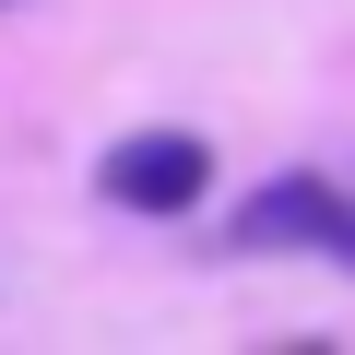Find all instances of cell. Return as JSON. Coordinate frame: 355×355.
I'll use <instances>...</instances> for the list:
<instances>
[{"instance_id": "obj_2", "label": "cell", "mask_w": 355, "mask_h": 355, "mask_svg": "<svg viewBox=\"0 0 355 355\" xmlns=\"http://www.w3.org/2000/svg\"><path fill=\"white\" fill-rule=\"evenodd\" d=\"M95 202L107 214H142V225H178L214 202V142L202 130H130L95 154Z\"/></svg>"}, {"instance_id": "obj_3", "label": "cell", "mask_w": 355, "mask_h": 355, "mask_svg": "<svg viewBox=\"0 0 355 355\" xmlns=\"http://www.w3.org/2000/svg\"><path fill=\"white\" fill-rule=\"evenodd\" d=\"M0 12H12V0H0Z\"/></svg>"}, {"instance_id": "obj_1", "label": "cell", "mask_w": 355, "mask_h": 355, "mask_svg": "<svg viewBox=\"0 0 355 355\" xmlns=\"http://www.w3.org/2000/svg\"><path fill=\"white\" fill-rule=\"evenodd\" d=\"M225 249L237 261H331L355 272V190H331V178H261V190L225 214Z\"/></svg>"}]
</instances>
